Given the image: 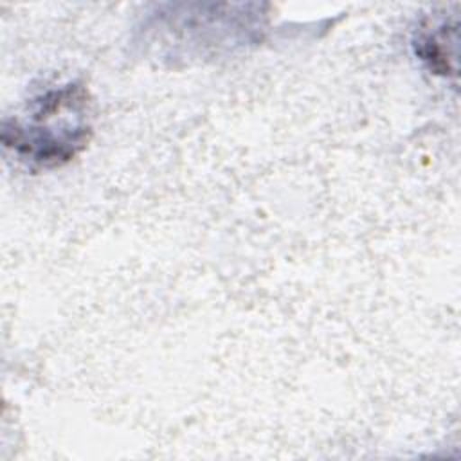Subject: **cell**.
I'll use <instances>...</instances> for the list:
<instances>
[{"label": "cell", "instance_id": "cell-1", "mask_svg": "<svg viewBox=\"0 0 461 461\" xmlns=\"http://www.w3.org/2000/svg\"><path fill=\"white\" fill-rule=\"evenodd\" d=\"M88 90L70 83L32 103L27 121H5L2 142L22 162L56 167L86 148L92 135Z\"/></svg>", "mask_w": 461, "mask_h": 461}, {"label": "cell", "instance_id": "cell-2", "mask_svg": "<svg viewBox=\"0 0 461 461\" xmlns=\"http://www.w3.org/2000/svg\"><path fill=\"white\" fill-rule=\"evenodd\" d=\"M412 47L416 56L441 76H456V49H457V23L456 20L434 18L425 22L414 34Z\"/></svg>", "mask_w": 461, "mask_h": 461}]
</instances>
